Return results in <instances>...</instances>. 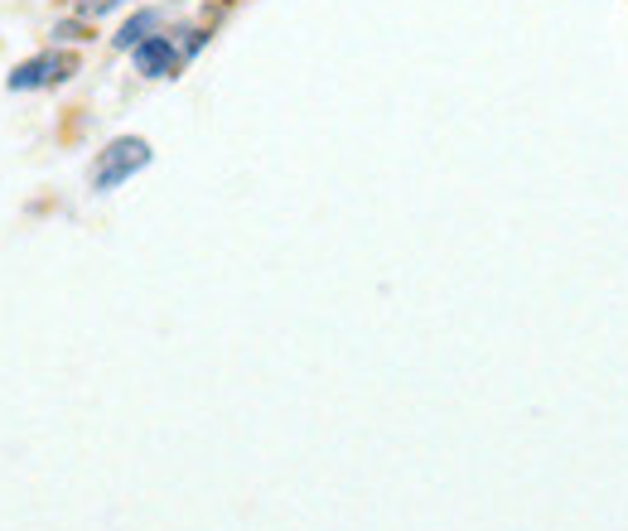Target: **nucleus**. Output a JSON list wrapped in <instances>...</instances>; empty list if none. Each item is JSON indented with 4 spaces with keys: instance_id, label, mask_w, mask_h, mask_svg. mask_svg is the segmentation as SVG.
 I'll list each match as a JSON object with an SVG mask.
<instances>
[{
    "instance_id": "39448f33",
    "label": "nucleus",
    "mask_w": 628,
    "mask_h": 531,
    "mask_svg": "<svg viewBox=\"0 0 628 531\" xmlns=\"http://www.w3.org/2000/svg\"><path fill=\"white\" fill-rule=\"evenodd\" d=\"M116 6H126V0H73V10L83 20H97V15H106V10H116Z\"/></svg>"
},
{
    "instance_id": "20e7f679",
    "label": "nucleus",
    "mask_w": 628,
    "mask_h": 531,
    "mask_svg": "<svg viewBox=\"0 0 628 531\" xmlns=\"http://www.w3.org/2000/svg\"><path fill=\"white\" fill-rule=\"evenodd\" d=\"M159 30V10H136L122 30H116V49H136V44H145Z\"/></svg>"
},
{
    "instance_id": "f257e3e1",
    "label": "nucleus",
    "mask_w": 628,
    "mask_h": 531,
    "mask_svg": "<svg viewBox=\"0 0 628 531\" xmlns=\"http://www.w3.org/2000/svg\"><path fill=\"white\" fill-rule=\"evenodd\" d=\"M151 155H155L151 140H141V136H116V140L97 155V165H92V189H97V194L122 189L131 175H141V169L151 165Z\"/></svg>"
},
{
    "instance_id": "7ed1b4c3",
    "label": "nucleus",
    "mask_w": 628,
    "mask_h": 531,
    "mask_svg": "<svg viewBox=\"0 0 628 531\" xmlns=\"http://www.w3.org/2000/svg\"><path fill=\"white\" fill-rule=\"evenodd\" d=\"M131 63H136L141 77H169L184 63V53H179V44L169 34H151L145 44L131 49Z\"/></svg>"
},
{
    "instance_id": "f03ea898",
    "label": "nucleus",
    "mask_w": 628,
    "mask_h": 531,
    "mask_svg": "<svg viewBox=\"0 0 628 531\" xmlns=\"http://www.w3.org/2000/svg\"><path fill=\"white\" fill-rule=\"evenodd\" d=\"M69 73H73V59H63V53H39V59H24L20 69H10L6 87L10 92H39V87L63 83Z\"/></svg>"
},
{
    "instance_id": "423d86ee",
    "label": "nucleus",
    "mask_w": 628,
    "mask_h": 531,
    "mask_svg": "<svg viewBox=\"0 0 628 531\" xmlns=\"http://www.w3.org/2000/svg\"><path fill=\"white\" fill-rule=\"evenodd\" d=\"M53 39H69V44H78V39H87V30H83V24H59V30H53Z\"/></svg>"
}]
</instances>
